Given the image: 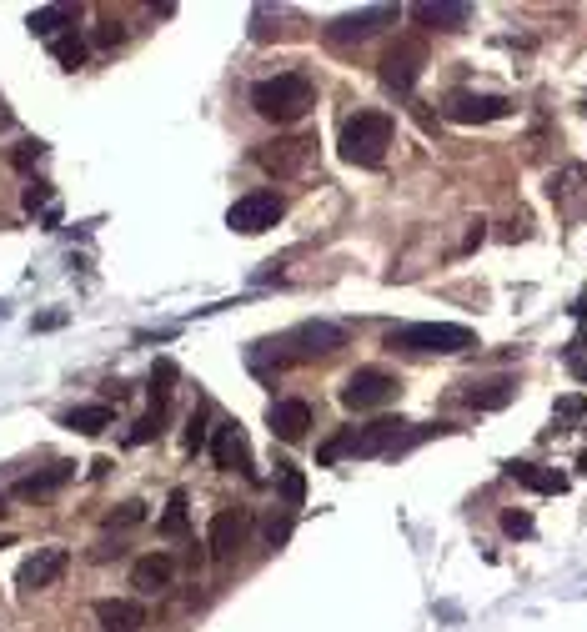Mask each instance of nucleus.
<instances>
[{
	"mask_svg": "<svg viewBox=\"0 0 587 632\" xmlns=\"http://www.w3.org/2000/svg\"><path fill=\"white\" fill-rule=\"evenodd\" d=\"M251 106H256V116H261V121L291 126V121H302V116L317 106V86H312V76H302V71H281V76L256 81Z\"/></svg>",
	"mask_w": 587,
	"mask_h": 632,
	"instance_id": "obj_1",
	"label": "nucleus"
},
{
	"mask_svg": "<svg viewBox=\"0 0 587 632\" xmlns=\"http://www.w3.org/2000/svg\"><path fill=\"white\" fill-rule=\"evenodd\" d=\"M392 352H417V357H457L477 347V332L462 322H407L387 332Z\"/></svg>",
	"mask_w": 587,
	"mask_h": 632,
	"instance_id": "obj_2",
	"label": "nucleus"
},
{
	"mask_svg": "<svg viewBox=\"0 0 587 632\" xmlns=\"http://www.w3.org/2000/svg\"><path fill=\"white\" fill-rule=\"evenodd\" d=\"M392 116L387 111H357L347 126H342V161L352 166H382L387 146H392Z\"/></svg>",
	"mask_w": 587,
	"mask_h": 632,
	"instance_id": "obj_3",
	"label": "nucleus"
},
{
	"mask_svg": "<svg viewBox=\"0 0 587 632\" xmlns=\"http://www.w3.org/2000/svg\"><path fill=\"white\" fill-rule=\"evenodd\" d=\"M281 211H286V201H281L276 191H246V196L231 201L226 226L241 231V236H261V231H271V226L281 221Z\"/></svg>",
	"mask_w": 587,
	"mask_h": 632,
	"instance_id": "obj_4",
	"label": "nucleus"
},
{
	"mask_svg": "<svg viewBox=\"0 0 587 632\" xmlns=\"http://www.w3.org/2000/svg\"><path fill=\"white\" fill-rule=\"evenodd\" d=\"M422 66H427V46L422 41H397L382 56V86L392 96H412V86L422 81Z\"/></svg>",
	"mask_w": 587,
	"mask_h": 632,
	"instance_id": "obj_5",
	"label": "nucleus"
},
{
	"mask_svg": "<svg viewBox=\"0 0 587 632\" xmlns=\"http://www.w3.org/2000/svg\"><path fill=\"white\" fill-rule=\"evenodd\" d=\"M402 11L397 6H367V11H352V16H337L322 36H327V46H337V51H347V46H357V41H367V36H377L387 21H397Z\"/></svg>",
	"mask_w": 587,
	"mask_h": 632,
	"instance_id": "obj_6",
	"label": "nucleus"
},
{
	"mask_svg": "<svg viewBox=\"0 0 587 632\" xmlns=\"http://www.w3.org/2000/svg\"><path fill=\"white\" fill-rule=\"evenodd\" d=\"M392 397H397V377H387L382 367H362V372H352L347 387H342V407H352V412L387 407Z\"/></svg>",
	"mask_w": 587,
	"mask_h": 632,
	"instance_id": "obj_7",
	"label": "nucleus"
},
{
	"mask_svg": "<svg viewBox=\"0 0 587 632\" xmlns=\"http://www.w3.org/2000/svg\"><path fill=\"white\" fill-rule=\"evenodd\" d=\"M507 111H512L507 96H477V91H452L442 106V116L457 126H487V121H502Z\"/></svg>",
	"mask_w": 587,
	"mask_h": 632,
	"instance_id": "obj_8",
	"label": "nucleus"
},
{
	"mask_svg": "<svg viewBox=\"0 0 587 632\" xmlns=\"http://www.w3.org/2000/svg\"><path fill=\"white\" fill-rule=\"evenodd\" d=\"M312 146H317L312 136H281V141H271V146L256 151V166L266 176H297L312 161Z\"/></svg>",
	"mask_w": 587,
	"mask_h": 632,
	"instance_id": "obj_9",
	"label": "nucleus"
},
{
	"mask_svg": "<svg viewBox=\"0 0 587 632\" xmlns=\"http://www.w3.org/2000/svg\"><path fill=\"white\" fill-rule=\"evenodd\" d=\"M286 347H291V357H332L337 347H347V332L337 322H302L286 337Z\"/></svg>",
	"mask_w": 587,
	"mask_h": 632,
	"instance_id": "obj_10",
	"label": "nucleus"
},
{
	"mask_svg": "<svg viewBox=\"0 0 587 632\" xmlns=\"http://www.w3.org/2000/svg\"><path fill=\"white\" fill-rule=\"evenodd\" d=\"M402 427H407L402 417H377V422H367V427H352V457H382V452L397 457Z\"/></svg>",
	"mask_w": 587,
	"mask_h": 632,
	"instance_id": "obj_11",
	"label": "nucleus"
},
{
	"mask_svg": "<svg viewBox=\"0 0 587 632\" xmlns=\"http://www.w3.org/2000/svg\"><path fill=\"white\" fill-rule=\"evenodd\" d=\"M66 562H71V552H66V547H41V552H31V557L21 562V572H16V582H21L26 592H41V587H51V582H61V572H66Z\"/></svg>",
	"mask_w": 587,
	"mask_h": 632,
	"instance_id": "obj_12",
	"label": "nucleus"
},
{
	"mask_svg": "<svg viewBox=\"0 0 587 632\" xmlns=\"http://www.w3.org/2000/svg\"><path fill=\"white\" fill-rule=\"evenodd\" d=\"M246 532H251V517H246L241 507H221V512L211 517V532H206L211 557H231V552L246 542Z\"/></svg>",
	"mask_w": 587,
	"mask_h": 632,
	"instance_id": "obj_13",
	"label": "nucleus"
},
{
	"mask_svg": "<svg viewBox=\"0 0 587 632\" xmlns=\"http://www.w3.org/2000/svg\"><path fill=\"white\" fill-rule=\"evenodd\" d=\"M407 16H412V21H422L427 31H467L472 6H462V0H417V6H412Z\"/></svg>",
	"mask_w": 587,
	"mask_h": 632,
	"instance_id": "obj_14",
	"label": "nucleus"
},
{
	"mask_svg": "<svg viewBox=\"0 0 587 632\" xmlns=\"http://www.w3.org/2000/svg\"><path fill=\"white\" fill-rule=\"evenodd\" d=\"M171 577H176V562H171L166 552H146V557H136V567H131V587L146 592V597L166 592Z\"/></svg>",
	"mask_w": 587,
	"mask_h": 632,
	"instance_id": "obj_15",
	"label": "nucleus"
},
{
	"mask_svg": "<svg viewBox=\"0 0 587 632\" xmlns=\"http://www.w3.org/2000/svg\"><path fill=\"white\" fill-rule=\"evenodd\" d=\"M96 622H101V632H141L146 607L131 597H106V602H96Z\"/></svg>",
	"mask_w": 587,
	"mask_h": 632,
	"instance_id": "obj_16",
	"label": "nucleus"
},
{
	"mask_svg": "<svg viewBox=\"0 0 587 632\" xmlns=\"http://www.w3.org/2000/svg\"><path fill=\"white\" fill-rule=\"evenodd\" d=\"M266 422H271V437H281V442H302L307 427H312V407H307V402H271Z\"/></svg>",
	"mask_w": 587,
	"mask_h": 632,
	"instance_id": "obj_17",
	"label": "nucleus"
},
{
	"mask_svg": "<svg viewBox=\"0 0 587 632\" xmlns=\"http://www.w3.org/2000/svg\"><path fill=\"white\" fill-rule=\"evenodd\" d=\"M507 477H512V482H522V487H532V492H542V497H562V492H567V477H562L557 467H537V462H507Z\"/></svg>",
	"mask_w": 587,
	"mask_h": 632,
	"instance_id": "obj_18",
	"label": "nucleus"
},
{
	"mask_svg": "<svg viewBox=\"0 0 587 632\" xmlns=\"http://www.w3.org/2000/svg\"><path fill=\"white\" fill-rule=\"evenodd\" d=\"M31 31L46 46H56L61 36H76V11L71 6H41V11H31Z\"/></svg>",
	"mask_w": 587,
	"mask_h": 632,
	"instance_id": "obj_19",
	"label": "nucleus"
},
{
	"mask_svg": "<svg viewBox=\"0 0 587 632\" xmlns=\"http://www.w3.org/2000/svg\"><path fill=\"white\" fill-rule=\"evenodd\" d=\"M71 477H76V462H56L51 472H31V477H21V482H16V497H21V502L51 497V492H56V487H66Z\"/></svg>",
	"mask_w": 587,
	"mask_h": 632,
	"instance_id": "obj_20",
	"label": "nucleus"
},
{
	"mask_svg": "<svg viewBox=\"0 0 587 632\" xmlns=\"http://www.w3.org/2000/svg\"><path fill=\"white\" fill-rule=\"evenodd\" d=\"M111 422H116V417H111L106 402H86V407H71V412L61 417V427H71V432H81V437H101Z\"/></svg>",
	"mask_w": 587,
	"mask_h": 632,
	"instance_id": "obj_21",
	"label": "nucleus"
},
{
	"mask_svg": "<svg viewBox=\"0 0 587 632\" xmlns=\"http://www.w3.org/2000/svg\"><path fill=\"white\" fill-rule=\"evenodd\" d=\"M211 457H216L221 472L246 467V437H241V427H216L211 432Z\"/></svg>",
	"mask_w": 587,
	"mask_h": 632,
	"instance_id": "obj_22",
	"label": "nucleus"
},
{
	"mask_svg": "<svg viewBox=\"0 0 587 632\" xmlns=\"http://www.w3.org/2000/svg\"><path fill=\"white\" fill-rule=\"evenodd\" d=\"M512 397H517V382H512V377H492V382H477V387L467 392V402H472L477 412H502Z\"/></svg>",
	"mask_w": 587,
	"mask_h": 632,
	"instance_id": "obj_23",
	"label": "nucleus"
},
{
	"mask_svg": "<svg viewBox=\"0 0 587 632\" xmlns=\"http://www.w3.org/2000/svg\"><path fill=\"white\" fill-rule=\"evenodd\" d=\"M191 502H186V492H171V502H166V512H161V532L166 537H181L186 527H191V512H186Z\"/></svg>",
	"mask_w": 587,
	"mask_h": 632,
	"instance_id": "obj_24",
	"label": "nucleus"
},
{
	"mask_svg": "<svg viewBox=\"0 0 587 632\" xmlns=\"http://www.w3.org/2000/svg\"><path fill=\"white\" fill-rule=\"evenodd\" d=\"M171 382H176V367L171 362H156V372H151V407L156 412L171 402Z\"/></svg>",
	"mask_w": 587,
	"mask_h": 632,
	"instance_id": "obj_25",
	"label": "nucleus"
},
{
	"mask_svg": "<svg viewBox=\"0 0 587 632\" xmlns=\"http://www.w3.org/2000/svg\"><path fill=\"white\" fill-rule=\"evenodd\" d=\"M276 477H281V492H286V512H291V507H302V497H307V482H302V472L281 462V467H276Z\"/></svg>",
	"mask_w": 587,
	"mask_h": 632,
	"instance_id": "obj_26",
	"label": "nucleus"
},
{
	"mask_svg": "<svg viewBox=\"0 0 587 632\" xmlns=\"http://www.w3.org/2000/svg\"><path fill=\"white\" fill-rule=\"evenodd\" d=\"M51 56H56L66 71H76V66L86 61V41H81V36H61V41L51 46Z\"/></svg>",
	"mask_w": 587,
	"mask_h": 632,
	"instance_id": "obj_27",
	"label": "nucleus"
},
{
	"mask_svg": "<svg viewBox=\"0 0 587 632\" xmlns=\"http://www.w3.org/2000/svg\"><path fill=\"white\" fill-rule=\"evenodd\" d=\"M26 211H31V216H36V211H41V216H51V211H56L51 186H41V181H36V186H26Z\"/></svg>",
	"mask_w": 587,
	"mask_h": 632,
	"instance_id": "obj_28",
	"label": "nucleus"
},
{
	"mask_svg": "<svg viewBox=\"0 0 587 632\" xmlns=\"http://www.w3.org/2000/svg\"><path fill=\"white\" fill-rule=\"evenodd\" d=\"M156 432H161V412H151V417H141V422L131 427V437H126V442H131V447H141V442H151Z\"/></svg>",
	"mask_w": 587,
	"mask_h": 632,
	"instance_id": "obj_29",
	"label": "nucleus"
},
{
	"mask_svg": "<svg viewBox=\"0 0 587 632\" xmlns=\"http://www.w3.org/2000/svg\"><path fill=\"white\" fill-rule=\"evenodd\" d=\"M286 537H291V512H281V517L271 512V517H266V542H271V547H281Z\"/></svg>",
	"mask_w": 587,
	"mask_h": 632,
	"instance_id": "obj_30",
	"label": "nucleus"
},
{
	"mask_svg": "<svg viewBox=\"0 0 587 632\" xmlns=\"http://www.w3.org/2000/svg\"><path fill=\"white\" fill-rule=\"evenodd\" d=\"M502 532L507 537H532V517L527 512H502Z\"/></svg>",
	"mask_w": 587,
	"mask_h": 632,
	"instance_id": "obj_31",
	"label": "nucleus"
},
{
	"mask_svg": "<svg viewBox=\"0 0 587 632\" xmlns=\"http://www.w3.org/2000/svg\"><path fill=\"white\" fill-rule=\"evenodd\" d=\"M587 417V402L582 397H562L557 402V422H582Z\"/></svg>",
	"mask_w": 587,
	"mask_h": 632,
	"instance_id": "obj_32",
	"label": "nucleus"
},
{
	"mask_svg": "<svg viewBox=\"0 0 587 632\" xmlns=\"http://www.w3.org/2000/svg\"><path fill=\"white\" fill-rule=\"evenodd\" d=\"M141 517H146L141 502H121V512H111V527H136Z\"/></svg>",
	"mask_w": 587,
	"mask_h": 632,
	"instance_id": "obj_33",
	"label": "nucleus"
},
{
	"mask_svg": "<svg viewBox=\"0 0 587 632\" xmlns=\"http://www.w3.org/2000/svg\"><path fill=\"white\" fill-rule=\"evenodd\" d=\"M206 442V412H196L191 422H186V452H196Z\"/></svg>",
	"mask_w": 587,
	"mask_h": 632,
	"instance_id": "obj_34",
	"label": "nucleus"
},
{
	"mask_svg": "<svg viewBox=\"0 0 587 632\" xmlns=\"http://www.w3.org/2000/svg\"><path fill=\"white\" fill-rule=\"evenodd\" d=\"M41 156H46V146H41V141H26V146H21V151L11 156V161H16L21 171H26V166H31V161H41Z\"/></svg>",
	"mask_w": 587,
	"mask_h": 632,
	"instance_id": "obj_35",
	"label": "nucleus"
},
{
	"mask_svg": "<svg viewBox=\"0 0 587 632\" xmlns=\"http://www.w3.org/2000/svg\"><path fill=\"white\" fill-rule=\"evenodd\" d=\"M31 327H36V332H56V327H66V311H41Z\"/></svg>",
	"mask_w": 587,
	"mask_h": 632,
	"instance_id": "obj_36",
	"label": "nucleus"
},
{
	"mask_svg": "<svg viewBox=\"0 0 587 632\" xmlns=\"http://www.w3.org/2000/svg\"><path fill=\"white\" fill-rule=\"evenodd\" d=\"M96 41H101V46H116V41H121V21H116V26L106 21V31H96Z\"/></svg>",
	"mask_w": 587,
	"mask_h": 632,
	"instance_id": "obj_37",
	"label": "nucleus"
},
{
	"mask_svg": "<svg viewBox=\"0 0 587 632\" xmlns=\"http://www.w3.org/2000/svg\"><path fill=\"white\" fill-rule=\"evenodd\" d=\"M11 126V111H6V101H0V131H6Z\"/></svg>",
	"mask_w": 587,
	"mask_h": 632,
	"instance_id": "obj_38",
	"label": "nucleus"
},
{
	"mask_svg": "<svg viewBox=\"0 0 587 632\" xmlns=\"http://www.w3.org/2000/svg\"><path fill=\"white\" fill-rule=\"evenodd\" d=\"M572 372H577V382H587V362H572Z\"/></svg>",
	"mask_w": 587,
	"mask_h": 632,
	"instance_id": "obj_39",
	"label": "nucleus"
},
{
	"mask_svg": "<svg viewBox=\"0 0 587 632\" xmlns=\"http://www.w3.org/2000/svg\"><path fill=\"white\" fill-rule=\"evenodd\" d=\"M577 467H582V472H587V452H582V457H577Z\"/></svg>",
	"mask_w": 587,
	"mask_h": 632,
	"instance_id": "obj_40",
	"label": "nucleus"
},
{
	"mask_svg": "<svg viewBox=\"0 0 587 632\" xmlns=\"http://www.w3.org/2000/svg\"><path fill=\"white\" fill-rule=\"evenodd\" d=\"M0 512H6V497H0Z\"/></svg>",
	"mask_w": 587,
	"mask_h": 632,
	"instance_id": "obj_41",
	"label": "nucleus"
}]
</instances>
